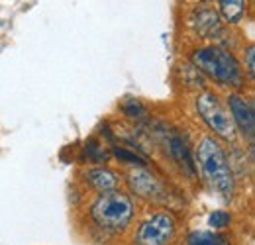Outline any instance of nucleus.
<instances>
[{"label": "nucleus", "instance_id": "nucleus-16", "mask_svg": "<svg viewBox=\"0 0 255 245\" xmlns=\"http://www.w3.org/2000/svg\"><path fill=\"white\" fill-rule=\"evenodd\" d=\"M87 153H89V159L91 161H95V163H100V161H104L106 159V153H104V149L100 147V143H96V141H87Z\"/></svg>", "mask_w": 255, "mask_h": 245}, {"label": "nucleus", "instance_id": "nucleus-9", "mask_svg": "<svg viewBox=\"0 0 255 245\" xmlns=\"http://www.w3.org/2000/svg\"><path fill=\"white\" fill-rule=\"evenodd\" d=\"M83 181L85 184L95 190L96 194H104V192H112V190H118L120 186V177L116 171H112L110 167H91L83 173Z\"/></svg>", "mask_w": 255, "mask_h": 245}, {"label": "nucleus", "instance_id": "nucleus-11", "mask_svg": "<svg viewBox=\"0 0 255 245\" xmlns=\"http://www.w3.org/2000/svg\"><path fill=\"white\" fill-rule=\"evenodd\" d=\"M220 20L226 24H240L246 16V2L244 0H220Z\"/></svg>", "mask_w": 255, "mask_h": 245}, {"label": "nucleus", "instance_id": "nucleus-7", "mask_svg": "<svg viewBox=\"0 0 255 245\" xmlns=\"http://www.w3.org/2000/svg\"><path fill=\"white\" fill-rule=\"evenodd\" d=\"M126 183L129 190L139 198L157 200L163 196V184L147 167H133L126 175Z\"/></svg>", "mask_w": 255, "mask_h": 245}, {"label": "nucleus", "instance_id": "nucleus-2", "mask_svg": "<svg viewBox=\"0 0 255 245\" xmlns=\"http://www.w3.org/2000/svg\"><path fill=\"white\" fill-rule=\"evenodd\" d=\"M191 63L198 73H204L210 81H214L220 87L230 89H242L246 73L238 57L222 45H200L191 51Z\"/></svg>", "mask_w": 255, "mask_h": 245}, {"label": "nucleus", "instance_id": "nucleus-5", "mask_svg": "<svg viewBox=\"0 0 255 245\" xmlns=\"http://www.w3.org/2000/svg\"><path fill=\"white\" fill-rule=\"evenodd\" d=\"M177 234V220L167 210L149 214L135 230V245H169Z\"/></svg>", "mask_w": 255, "mask_h": 245}, {"label": "nucleus", "instance_id": "nucleus-1", "mask_svg": "<svg viewBox=\"0 0 255 245\" xmlns=\"http://www.w3.org/2000/svg\"><path fill=\"white\" fill-rule=\"evenodd\" d=\"M194 165L200 169L204 181L212 186V190H216L224 200H232L236 192V177L220 139L214 135H202L196 145Z\"/></svg>", "mask_w": 255, "mask_h": 245}, {"label": "nucleus", "instance_id": "nucleus-14", "mask_svg": "<svg viewBox=\"0 0 255 245\" xmlns=\"http://www.w3.org/2000/svg\"><path fill=\"white\" fill-rule=\"evenodd\" d=\"M122 112H124L126 118H131V120H139V118H143L147 114L145 106L137 98H126L122 102Z\"/></svg>", "mask_w": 255, "mask_h": 245}, {"label": "nucleus", "instance_id": "nucleus-12", "mask_svg": "<svg viewBox=\"0 0 255 245\" xmlns=\"http://www.w3.org/2000/svg\"><path fill=\"white\" fill-rule=\"evenodd\" d=\"M187 245H232V242L226 236L218 234V232H202V230H198V232H192L189 236Z\"/></svg>", "mask_w": 255, "mask_h": 245}, {"label": "nucleus", "instance_id": "nucleus-8", "mask_svg": "<svg viewBox=\"0 0 255 245\" xmlns=\"http://www.w3.org/2000/svg\"><path fill=\"white\" fill-rule=\"evenodd\" d=\"M189 22H191L194 33H198L204 39H216L224 33L222 20L218 16V10H214V8H206V6L196 8Z\"/></svg>", "mask_w": 255, "mask_h": 245}, {"label": "nucleus", "instance_id": "nucleus-4", "mask_svg": "<svg viewBox=\"0 0 255 245\" xmlns=\"http://www.w3.org/2000/svg\"><path fill=\"white\" fill-rule=\"evenodd\" d=\"M196 104V112L202 118V122L208 125V129L214 133V137H222V139H236V127L234 122L228 114V108L220 100V96L214 91H202L196 94L194 98Z\"/></svg>", "mask_w": 255, "mask_h": 245}, {"label": "nucleus", "instance_id": "nucleus-13", "mask_svg": "<svg viewBox=\"0 0 255 245\" xmlns=\"http://www.w3.org/2000/svg\"><path fill=\"white\" fill-rule=\"evenodd\" d=\"M112 155L120 161V163H128V165H133V167H145L147 161L137 155L131 149H126V147H118V145H112Z\"/></svg>", "mask_w": 255, "mask_h": 245}, {"label": "nucleus", "instance_id": "nucleus-17", "mask_svg": "<svg viewBox=\"0 0 255 245\" xmlns=\"http://www.w3.org/2000/svg\"><path fill=\"white\" fill-rule=\"evenodd\" d=\"M244 67H246V71H248V77L250 79H254V73H255V49L250 45L248 49H246V53H244ZM242 67V69H244Z\"/></svg>", "mask_w": 255, "mask_h": 245}, {"label": "nucleus", "instance_id": "nucleus-15", "mask_svg": "<svg viewBox=\"0 0 255 245\" xmlns=\"http://www.w3.org/2000/svg\"><path fill=\"white\" fill-rule=\"evenodd\" d=\"M230 224H232V214L228 210H214L208 216V226L214 228V230H224Z\"/></svg>", "mask_w": 255, "mask_h": 245}, {"label": "nucleus", "instance_id": "nucleus-3", "mask_svg": "<svg viewBox=\"0 0 255 245\" xmlns=\"http://www.w3.org/2000/svg\"><path fill=\"white\" fill-rule=\"evenodd\" d=\"M89 218L96 230L104 234H122L135 218V202L120 188L96 194L89 204Z\"/></svg>", "mask_w": 255, "mask_h": 245}, {"label": "nucleus", "instance_id": "nucleus-6", "mask_svg": "<svg viewBox=\"0 0 255 245\" xmlns=\"http://www.w3.org/2000/svg\"><path fill=\"white\" fill-rule=\"evenodd\" d=\"M226 108L234 122L236 133H240L250 145H254L255 137V108L254 100L242 92H230L226 96Z\"/></svg>", "mask_w": 255, "mask_h": 245}, {"label": "nucleus", "instance_id": "nucleus-10", "mask_svg": "<svg viewBox=\"0 0 255 245\" xmlns=\"http://www.w3.org/2000/svg\"><path fill=\"white\" fill-rule=\"evenodd\" d=\"M167 147H169V153L173 157V161L187 173V177L192 179L196 175V165H194V157L191 155V147H189L187 139L181 133L173 131L167 137Z\"/></svg>", "mask_w": 255, "mask_h": 245}]
</instances>
